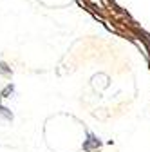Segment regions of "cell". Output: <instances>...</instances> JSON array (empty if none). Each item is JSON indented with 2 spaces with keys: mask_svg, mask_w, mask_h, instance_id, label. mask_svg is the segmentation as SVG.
Wrapping results in <instances>:
<instances>
[{
  "mask_svg": "<svg viewBox=\"0 0 150 152\" xmlns=\"http://www.w3.org/2000/svg\"><path fill=\"white\" fill-rule=\"evenodd\" d=\"M0 116H4V118H6L7 121H9V120L13 118V116H11V112H9L7 109H4V107H0Z\"/></svg>",
  "mask_w": 150,
  "mask_h": 152,
  "instance_id": "6da1fadb",
  "label": "cell"
}]
</instances>
